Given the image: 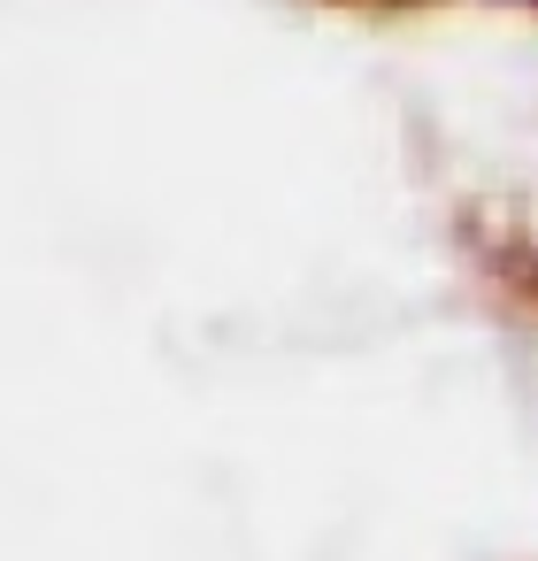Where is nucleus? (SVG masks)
Instances as JSON below:
<instances>
[{
  "instance_id": "obj_1",
  "label": "nucleus",
  "mask_w": 538,
  "mask_h": 561,
  "mask_svg": "<svg viewBox=\"0 0 538 561\" xmlns=\"http://www.w3.org/2000/svg\"><path fill=\"white\" fill-rule=\"evenodd\" d=\"M515 9H538V0H515Z\"/></svg>"
}]
</instances>
